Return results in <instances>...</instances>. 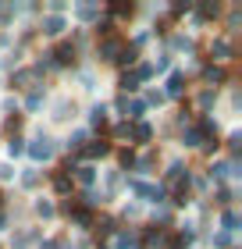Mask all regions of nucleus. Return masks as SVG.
<instances>
[{
	"label": "nucleus",
	"instance_id": "nucleus-1",
	"mask_svg": "<svg viewBox=\"0 0 242 249\" xmlns=\"http://www.w3.org/2000/svg\"><path fill=\"white\" fill-rule=\"evenodd\" d=\"M32 157H36V160H47V157H50V142L47 139L36 142V146H32Z\"/></svg>",
	"mask_w": 242,
	"mask_h": 249
},
{
	"label": "nucleus",
	"instance_id": "nucleus-2",
	"mask_svg": "<svg viewBox=\"0 0 242 249\" xmlns=\"http://www.w3.org/2000/svg\"><path fill=\"white\" fill-rule=\"evenodd\" d=\"M43 29H47V32H61L64 21H61V18H47V21H43Z\"/></svg>",
	"mask_w": 242,
	"mask_h": 249
}]
</instances>
